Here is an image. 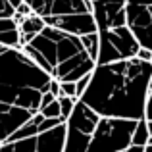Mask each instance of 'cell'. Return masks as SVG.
Here are the masks:
<instances>
[{
	"label": "cell",
	"instance_id": "obj_21",
	"mask_svg": "<svg viewBox=\"0 0 152 152\" xmlns=\"http://www.w3.org/2000/svg\"><path fill=\"white\" fill-rule=\"evenodd\" d=\"M137 60H141V62H148L150 64V60H152V52L150 50H146V48H139L137 52V56H135Z\"/></svg>",
	"mask_w": 152,
	"mask_h": 152
},
{
	"label": "cell",
	"instance_id": "obj_9",
	"mask_svg": "<svg viewBox=\"0 0 152 152\" xmlns=\"http://www.w3.org/2000/svg\"><path fill=\"white\" fill-rule=\"evenodd\" d=\"M64 141H66V125L62 123L50 131L23 141L2 142L0 152H64Z\"/></svg>",
	"mask_w": 152,
	"mask_h": 152
},
{
	"label": "cell",
	"instance_id": "obj_29",
	"mask_svg": "<svg viewBox=\"0 0 152 152\" xmlns=\"http://www.w3.org/2000/svg\"><path fill=\"white\" fill-rule=\"evenodd\" d=\"M89 2H93V0H89Z\"/></svg>",
	"mask_w": 152,
	"mask_h": 152
},
{
	"label": "cell",
	"instance_id": "obj_28",
	"mask_svg": "<svg viewBox=\"0 0 152 152\" xmlns=\"http://www.w3.org/2000/svg\"><path fill=\"white\" fill-rule=\"evenodd\" d=\"M4 50H8V48H4V46H0V54H2V52H4Z\"/></svg>",
	"mask_w": 152,
	"mask_h": 152
},
{
	"label": "cell",
	"instance_id": "obj_4",
	"mask_svg": "<svg viewBox=\"0 0 152 152\" xmlns=\"http://www.w3.org/2000/svg\"><path fill=\"white\" fill-rule=\"evenodd\" d=\"M45 27L85 37L96 33L89 0H23Z\"/></svg>",
	"mask_w": 152,
	"mask_h": 152
},
{
	"label": "cell",
	"instance_id": "obj_14",
	"mask_svg": "<svg viewBox=\"0 0 152 152\" xmlns=\"http://www.w3.org/2000/svg\"><path fill=\"white\" fill-rule=\"evenodd\" d=\"M81 41V46L85 48V52L89 54V58L96 64V56H98V35L93 33V35H85V37H79Z\"/></svg>",
	"mask_w": 152,
	"mask_h": 152
},
{
	"label": "cell",
	"instance_id": "obj_10",
	"mask_svg": "<svg viewBox=\"0 0 152 152\" xmlns=\"http://www.w3.org/2000/svg\"><path fill=\"white\" fill-rule=\"evenodd\" d=\"M96 33H104L110 29L125 27V0H93L91 2Z\"/></svg>",
	"mask_w": 152,
	"mask_h": 152
},
{
	"label": "cell",
	"instance_id": "obj_7",
	"mask_svg": "<svg viewBox=\"0 0 152 152\" xmlns=\"http://www.w3.org/2000/svg\"><path fill=\"white\" fill-rule=\"evenodd\" d=\"M98 35V56H96V66H106V64L114 62H123V60H131L137 56L141 45L129 27H118V29H110Z\"/></svg>",
	"mask_w": 152,
	"mask_h": 152
},
{
	"label": "cell",
	"instance_id": "obj_23",
	"mask_svg": "<svg viewBox=\"0 0 152 152\" xmlns=\"http://www.w3.org/2000/svg\"><path fill=\"white\" fill-rule=\"evenodd\" d=\"M48 93L56 98V100H58V98H60V83L50 81V85H48Z\"/></svg>",
	"mask_w": 152,
	"mask_h": 152
},
{
	"label": "cell",
	"instance_id": "obj_6",
	"mask_svg": "<svg viewBox=\"0 0 152 152\" xmlns=\"http://www.w3.org/2000/svg\"><path fill=\"white\" fill-rule=\"evenodd\" d=\"M100 115L87 108L81 100L75 102L69 118L66 119V141H64V152H87L91 137L94 133Z\"/></svg>",
	"mask_w": 152,
	"mask_h": 152
},
{
	"label": "cell",
	"instance_id": "obj_12",
	"mask_svg": "<svg viewBox=\"0 0 152 152\" xmlns=\"http://www.w3.org/2000/svg\"><path fill=\"white\" fill-rule=\"evenodd\" d=\"M42 121V115L37 114L33 115V118L29 119V121L25 123V125H21L18 131H15L14 135H12L10 139H8L6 142H14V141H23V139H29V137H35V135H39V123Z\"/></svg>",
	"mask_w": 152,
	"mask_h": 152
},
{
	"label": "cell",
	"instance_id": "obj_5",
	"mask_svg": "<svg viewBox=\"0 0 152 152\" xmlns=\"http://www.w3.org/2000/svg\"><path fill=\"white\" fill-rule=\"evenodd\" d=\"M137 121L100 118L87 146V152H123L131 146V135Z\"/></svg>",
	"mask_w": 152,
	"mask_h": 152
},
{
	"label": "cell",
	"instance_id": "obj_2",
	"mask_svg": "<svg viewBox=\"0 0 152 152\" xmlns=\"http://www.w3.org/2000/svg\"><path fill=\"white\" fill-rule=\"evenodd\" d=\"M50 81L21 50L8 48L0 54V145L39 114Z\"/></svg>",
	"mask_w": 152,
	"mask_h": 152
},
{
	"label": "cell",
	"instance_id": "obj_19",
	"mask_svg": "<svg viewBox=\"0 0 152 152\" xmlns=\"http://www.w3.org/2000/svg\"><path fill=\"white\" fill-rule=\"evenodd\" d=\"M14 14H15L14 8L6 0H0V19H10V18H14Z\"/></svg>",
	"mask_w": 152,
	"mask_h": 152
},
{
	"label": "cell",
	"instance_id": "obj_17",
	"mask_svg": "<svg viewBox=\"0 0 152 152\" xmlns=\"http://www.w3.org/2000/svg\"><path fill=\"white\" fill-rule=\"evenodd\" d=\"M89 79H91V73L85 75V77H81L79 81H75V96H77V100L83 96V93L87 91V87H89Z\"/></svg>",
	"mask_w": 152,
	"mask_h": 152
},
{
	"label": "cell",
	"instance_id": "obj_27",
	"mask_svg": "<svg viewBox=\"0 0 152 152\" xmlns=\"http://www.w3.org/2000/svg\"><path fill=\"white\" fill-rule=\"evenodd\" d=\"M145 152H152V145H148V146H145Z\"/></svg>",
	"mask_w": 152,
	"mask_h": 152
},
{
	"label": "cell",
	"instance_id": "obj_8",
	"mask_svg": "<svg viewBox=\"0 0 152 152\" xmlns=\"http://www.w3.org/2000/svg\"><path fill=\"white\" fill-rule=\"evenodd\" d=\"M125 21L141 48L152 52V0H125Z\"/></svg>",
	"mask_w": 152,
	"mask_h": 152
},
{
	"label": "cell",
	"instance_id": "obj_16",
	"mask_svg": "<svg viewBox=\"0 0 152 152\" xmlns=\"http://www.w3.org/2000/svg\"><path fill=\"white\" fill-rule=\"evenodd\" d=\"M39 114L42 115V119H58L60 118V106H58V100L50 102L46 108H42Z\"/></svg>",
	"mask_w": 152,
	"mask_h": 152
},
{
	"label": "cell",
	"instance_id": "obj_3",
	"mask_svg": "<svg viewBox=\"0 0 152 152\" xmlns=\"http://www.w3.org/2000/svg\"><path fill=\"white\" fill-rule=\"evenodd\" d=\"M21 52L56 83H75L96 66L81 46L79 37L50 27H45Z\"/></svg>",
	"mask_w": 152,
	"mask_h": 152
},
{
	"label": "cell",
	"instance_id": "obj_1",
	"mask_svg": "<svg viewBox=\"0 0 152 152\" xmlns=\"http://www.w3.org/2000/svg\"><path fill=\"white\" fill-rule=\"evenodd\" d=\"M152 85V64L137 58L94 66L89 87L79 98L100 118L141 121Z\"/></svg>",
	"mask_w": 152,
	"mask_h": 152
},
{
	"label": "cell",
	"instance_id": "obj_26",
	"mask_svg": "<svg viewBox=\"0 0 152 152\" xmlns=\"http://www.w3.org/2000/svg\"><path fill=\"white\" fill-rule=\"evenodd\" d=\"M146 129H148V135H150V139H152V121H146Z\"/></svg>",
	"mask_w": 152,
	"mask_h": 152
},
{
	"label": "cell",
	"instance_id": "obj_15",
	"mask_svg": "<svg viewBox=\"0 0 152 152\" xmlns=\"http://www.w3.org/2000/svg\"><path fill=\"white\" fill-rule=\"evenodd\" d=\"M75 102H77V98H67V96H60L58 98V106H60V119H62L64 123H66V119L69 118L71 110H73Z\"/></svg>",
	"mask_w": 152,
	"mask_h": 152
},
{
	"label": "cell",
	"instance_id": "obj_22",
	"mask_svg": "<svg viewBox=\"0 0 152 152\" xmlns=\"http://www.w3.org/2000/svg\"><path fill=\"white\" fill-rule=\"evenodd\" d=\"M15 15H19V18H27V15H31V8L23 2L19 8H15Z\"/></svg>",
	"mask_w": 152,
	"mask_h": 152
},
{
	"label": "cell",
	"instance_id": "obj_20",
	"mask_svg": "<svg viewBox=\"0 0 152 152\" xmlns=\"http://www.w3.org/2000/svg\"><path fill=\"white\" fill-rule=\"evenodd\" d=\"M145 119H146V121H152V85H150V91H148V98H146Z\"/></svg>",
	"mask_w": 152,
	"mask_h": 152
},
{
	"label": "cell",
	"instance_id": "obj_25",
	"mask_svg": "<svg viewBox=\"0 0 152 152\" xmlns=\"http://www.w3.org/2000/svg\"><path fill=\"white\" fill-rule=\"evenodd\" d=\"M6 2L10 4V6L14 8V10H15V8H19V6H21V4H23V0H6Z\"/></svg>",
	"mask_w": 152,
	"mask_h": 152
},
{
	"label": "cell",
	"instance_id": "obj_13",
	"mask_svg": "<svg viewBox=\"0 0 152 152\" xmlns=\"http://www.w3.org/2000/svg\"><path fill=\"white\" fill-rule=\"evenodd\" d=\"M131 145L133 146H148L152 145V139L148 135V129H146V119H141V121H137V125H135V131L133 135H131Z\"/></svg>",
	"mask_w": 152,
	"mask_h": 152
},
{
	"label": "cell",
	"instance_id": "obj_18",
	"mask_svg": "<svg viewBox=\"0 0 152 152\" xmlns=\"http://www.w3.org/2000/svg\"><path fill=\"white\" fill-rule=\"evenodd\" d=\"M60 96L77 98L75 96V83H60Z\"/></svg>",
	"mask_w": 152,
	"mask_h": 152
},
{
	"label": "cell",
	"instance_id": "obj_11",
	"mask_svg": "<svg viewBox=\"0 0 152 152\" xmlns=\"http://www.w3.org/2000/svg\"><path fill=\"white\" fill-rule=\"evenodd\" d=\"M45 29V23H42L41 18H37L35 14L27 15L25 19H23L21 23L18 25V31H19V41H21V48L27 45V42H31L35 37H37L41 31Z\"/></svg>",
	"mask_w": 152,
	"mask_h": 152
},
{
	"label": "cell",
	"instance_id": "obj_24",
	"mask_svg": "<svg viewBox=\"0 0 152 152\" xmlns=\"http://www.w3.org/2000/svg\"><path fill=\"white\" fill-rule=\"evenodd\" d=\"M123 152H145V148H142V146H133L131 145V146H127Z\"/></svg>",
	"mask_w": 152,
	"mask_h": 152
}]
</instances>
